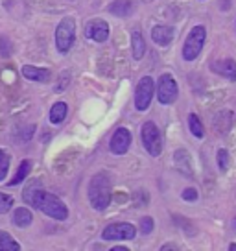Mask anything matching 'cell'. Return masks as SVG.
<instances>
[{
  "label": "cell",
  "instance_id": "cell-1",
  "mask_svg": "<svg viewBox=\"0 0 236 251\" xmlns=\"http://www.w3.org/2000/svg\"><path fill=\"white\" fill-rule=\"evenodd\" d=\"M23 200L26 203L32 205L33 209H37V211H41L43 214L50 216V218L59 220V222H65L69 218V207L59 198L47 192V190L28 187L23 192Z\"/></svg>",
  "mask_w": 236,
  "mask_h": 251
},
{
  "label": "cell",
  "instance_id": "cell-2",
  "mask_svg": "<svg viewBox=\"0 0 236 251\" xmlns=\"http://www.w3.org/2000/svg\"><path fill=\"white\" fill-rule=\"evenodd\" d=\"M89 203L94 211H105L111 203V196H113V188H111V179L105 172H98L93 176V179L89 183Z\"/></svg>",
  "mask_w": 236,
  "mask_h": 251
},
{
  "label": "cell",
  "instance_id": "cell-3",
  "mask_svg": "<svg viewBox=\"0 0 236 251\" xmlns=\"http://www.w3.org/2000/svg\"><path fill=\"white\" fill-rule=\"evenodd\" d=\"M76 39V21L74 17H63L55 28V48L59 54H67Z\"/></svg>",
  "mask_w": 236,
  "mask_h": 251
},
{
  "label": "cell",
  "instance_id": "cell-4",
  "mask_svg": "<svg viewBox=\"0 0 236 251\" xmlns=\"http://www.w3.org/2000/svg\"><path fill=\"white\" fill-rule=\"evenodd\" d=\"M141 141L144 150L151 157H159L163 153V135L159 131V127L153 122H144L141 127Z\"/></svg>",
  "mask_w": 236,
  "mask_h": 251
},
{
  "label": "cell",
  "instance_id": "cell-5",
  "mask_svg": "<svg viewBox=\"0 0 236 251\" xmlns=\"http://www.w3.org/2000/svg\"><path fill=\"white\" fill-rule=\"evenodd\" d=\"M205 39H207L205 26H194L189 35H187L185 45H183V59L185 61H194L203 50Z\"/></svg>",
  "mask_w": 236,
  "mask_h": 251
},
{
  "label": "cell",
  "instance_id": "cell-6",
  "mask_svg": "<svg viewBox=\"0 0 236 251\" xmlns=\"http://www.w3.org/2000/svg\"><path fill=\"white\" fill-rule=\"evenodd\" d=\"M153 94H155V83H153L151 76L141 78V81L137 83V89H135V109L141 113L148 109L153 100Z\"/></svg>",
  "mask_w": 236,
  "mask_h": 251
},
{
  "label": "cell",
  "instance_id": "cell-7",
  "mask_svg": "<svg viewBox=\"0 0 236 251\" xmlns=\"http://www.w3.org/2000/svg\"><path fill=\"white\" fill-rule=\"evenodd\" d=\"M155 93H157V100L163 105H170L177 100V94H179V87H177V81L173 79L172 74H163L157 81V87H155Z\"/></svg>",
  "mask_w": 236,
  "mask_h": 251
},
{
  "label": "cell",
  "instance_id": "cell-8",
  "mask_svg": "<svg viewBox=\"0 0 236 251\" xmlns=\"http://www.w3.org/2000/svg\"><path fill=\"white\" fill-rule=\"evenodd\" d=\"M135 236H137V229H135V226L127 224V222H115V224H109V226L102 231V238L103 240H109V242L133 240Z\"/></svg>",
  "mask_w": 236,
  "mask_h": 251
},
{
  "label": "cell",
  "instance_id": "cell-9",
  "mask_svg": "<svg viewBox=\"0 0 236 251\" xmlns=\"http://www.w3.org/2000/svg\"><path fill=\"white\" fill-rule=\"evenodd\" d=\"M109 23L103 21V19H93L85 24V37L87 39H93L96 43H105L109 39Z\"/></svg>",
  "mask_w": 236,
  "mask_h": 251
},
{
  "label": "cell",
  "instance_id": "cell-10",
  "mask_svg": "<svg viewBox=\"0 0 236 251\" xmlns=\"http://www.w3.org/2000/svg\"><path fill=\"white\" fill-rule=\"evenodd\" d=\"M131 146V131L127 127H118L109 141V150L115 155H124Z\"/></svg>",
  "mask_w": 236,
  "mask_h": 251
},
{
  "label": "cell",
  "instance_id": "cell-11",
  "mask_svg": "<svg viewBox=\"0 0 236 251\" xmlns=\"http://www.w3.org/2000/svg\"><path fill=\"white\" fill-rule=\"evenodd\" d=\"M211 71L216 72L218 76L231 81H236V61L233 59H218L211 63Z\"/></svg>",
  "mask_w": 236,
  "mask_h": 251
},
{
  "label": "cell",
  "instance_id": "cell-12",
  "mask_svg": "<svg viewBox=\"0 0 236 251\" xmlns=\"http://www.w3.org/2000/svg\"><path fill=\"white\" fill-rule=\"evenodd\" d=\"M173 35H175V31H173L172 26L157 24V26L151 28V39H153V43L159 45V47H168L173 41Z\"/></svg>",
  "mask_w": 236,
  "mask_h": 251
},
{
  "label": "cell",
  "instance_id": "cell-13",
  "mask_svg": "<svg viewBox=\"0 0 236 251\" xmlns=\"http://www.w3.org/2000/svg\"><path fill=\"white\" fill-rule=\"evenodd\" d=\"M23 76L30 81H37V83H47L52 79V71L50 69H39L33 65H24L23 67Z\"/></svg>",
  "mask_w": 236,
  "mask_h": 251
},
{
  "label": "cell",
  "instance_id": "cell-14",
  "mask_svg": "<svg viewBox=\"0 0 236 251\" xmlns=\"http://www.w3.org/2000/svg\"><path fill=\"white\" fill-rule=\"evenodd\" d=\"M109 13L120 17V19H127L135 11V6L131 0H115L109 4Z\"/></svg>",
  "mask_w": 236,
  "mask_h": 251
},
{
  "label": "cell",
  "instance_id": "cell-15",
  "mask_svg": "<svg viewBox=\"0 0 236 251\" xmlns=\"http://www.w3.org/2000/svg\"><path fill=\"white\" fill-rule=\"evenodd\" d=\"M11 222L15 224L17 227L26 229V227H30V226H32L33 214H32V211H30V209H26V207H17L15 211H13Z\"/></svg>",
  "mask_w": 236,
  "mask_h": 251
},
{
  "label": "cell",
  "instance_id": "cell-16",
  "mask_svg": "<svg viewBox=\"0 0 236 251\" xmlns=\"http://www.w3.org/2000/svg\"><path fill=\"white\" fill-rule=\"evenodd\" d=\"M131 52H133L135 61H141L144 54H146V41L142 37V33L139 30H135L131 33Z\"/></svg>",
  "mask_w": 236,
  "mask_h": 251
},
{
  "label": "cell",
  "instance_id": "cell-17",
  "mask_svg": "<svg viewBox=\"0 0 236 251\" xmlns=\"http://www.w3.org/2000/svg\"><path fill=\"white\" fill-rule=\"evenodd\" d=\"M32 161L30 159H24L23 163L19 165V168H17V172H15V176H13V179L9 181L8 185L9 187H15V185H21L28 176H30V172H32Z\"/></svg>",
  "mask_w": 236,
  "mask_h": 251
},
{
  "label": "cell",
  "instance_id": "cell-18",
  "mask_svg": "<svg viewBox=\"0 0 236 251\" xmlns=\"http://www.w3.org/2000/svg\"><path fill=\"white\" fill-rule=\"evenodd\" d=\"M175 166L181 170L183 174H187V176H192V161H190V155L189 151H185V150H177L175 151Z\"/></svg>",
  "mask_w": 236,
  "mask_h": 251
},
{
  "label": "cell",
  "instance_id": "cell-19",
  "mask_svg": "<svg viewBox=\"0 0 236 251\" xmlns=\"http://www.w3.org/2000/svg\"><path fill=\"white\" fill-rule=\"evenodd\" d=\"M67 113H69V107L65 102H55L50 109V122L55 126H59L61 122H65L67 118Z\"/></svg>",
  "mask_w": 236,
  "mask_h": 251
},
{
  "label": "cell",
  "instance_id": "cell-20",
  "mask_svg": "<svg viewBox=\"0 0 236 251\" xmlns=\"http://www.w3.org/2000/svg\"><path fill=\"white\" fill-rule=\"evenodd\" d=\"M21 250V244L17 242L8 231L0 229V251H17Z\"/></svg>",
  "mask_w": 236,
  "mask_h": 251
},
{
  "label": "cell",
  "instance_id": "cell-21",
  "mask_svg": "<svg viewBox=\"0 0 236 251\" xmlns=\"http://www.w3.org/2000/svg\"><path fill=\"white\" fill-rule=\"evenodd\" d=\"M189 129H190V133L194 135L196 139H203L205 137L203 124H201V120H199L197 115H194V113H190L189 115Z\"/></svg>",
  "mask_w": 236,
  "mask_h": 251
},
{
  "label": "cell",
  "instance_id": "cell-22",
  "mask_svg": "<svg viewBox=\"0 0 236 251\" xmlns=\"http://www.w3.org/2000/svg\"><path fill=\"white\" fill-rule=\"evenodd\" d=\"M8 170H9V155L4 150H0V181L6 179Z\"/></svg>",
  "mask_w": 236,
  "mask_h": 251
},
{
  "label": "cell",
  "instance_id": "cell-23",
  "mask_svg": "<svg viewBox=\"0 0 236 251\" xmlns=\"http://www.w3.org/2000/svg\"><path fill=\"white\" fill-rule=\"evenodd\" d=\"M69 83H71V71H65L63 74H61V79H59V81L55 83L54 93H63Z\"/></svg>",
  "mask_w": 236,
  "mask_h": 251
},
{
  "label": "cell",
  "instance_id": "cell-24",
  "mask_svg": "<svg viewBox=\"0 0 236 251\" xmlns=\"http://www.w3.org/2000/svg\"><path fill=\"white\" fill-rule=\"evenodd\" d=\"M11 207H13V198L0 192V214H6Z\"/></svg>",
  "mask_w": 236,
  "mask_h": 251
},
{
  "label": "cell",
  "instance_id": "cell-25",
  "mask_svg": "<svg viewBox=\"0 0 236 251\" xmlns=\"http://www.w3.org/2000/svg\"><path fill=\"white\" fill-rule=\"evenodd\" d=\"M218 165H220V170L221 172H225V170H227L229 168V151L227 150H218Z\"/></svg>",
  "mask_w": 236,
  "mask_h": 251
},
{
  "label": "cell",
  "instance_id": "cell-26",
  "mask_svg": "<svg viewBox=\"0 0 236 251\" xmlns=\"http://www.w3.org/2000/svg\"><path fill=\"white\" fill-rule=\"evenodd\" d=\"M153 231V218L151 216H144L141 218V233L142 235H150Z\"/></svg>",
  "mask_w": 236,
  "mask_h": 251
},
{
  "label": "cell",
  "instance_id": "cell-27",
  "mask_svg": "<svg viewBox=\"0 0 236 251\" xmlns=\"http://www.w3.org/2000/svg\"><path fill=\"white\" fill-rule=\"evenodd\" d=\"M9 54H11V43L8 37H0V55L9 57Z\"/></svg>",
  "mask_w": 236,
  "mask_h": 251
},
{
  "label": "cell",
  "instance_id": "cell-28",
  "mask_svg": "<svg viewBox=\"0 0 236 251\" xmlns=\"http://www.w3.org/2000/svg\"><path fill=\"white\" fill-rule=\"evenodd\" d=\"M183 200H185V201H196L197 200V190L196 188H192V187H189V188H185V190H183Z\"/></svg>",
  "mask_w": 236,
  "mask_h": 251
},
{
  "label": "cell",
  "instance_id": "cell-29",
  "mask_svg": "<svg viewBox=\"0 0 236 251\" xmlns=\"http://www.w3.org/2000/svg\"><path fill=\"white\" fill-rule=\"evenodd\" d=\"M163 250H177V246H173V244H166V246H163Z\"/></svg>",
  "mask_w": 236,
  "mask_h": 251
},
{
  "label": "cell",
  "instance_id": "cell-30",
  "mask_svg": "<svg viewBox=\"0 0 236 251\" xmlns=\"http://www.w3.org/2000/svg\"><path fill=\"white\" fill-rule=\"evenodd\" d=\"M111 251H127V248H124V246H115Z\"/></svg>",
  "mask_w": 236,
  "mask_h": 251
},
{
  "label": "cell",
  "instance_id": "cell-31",
  "mask_svg": "<svg viewBox=\"0 0 236 251\" xmlns=\"http://www.w3.org/2000/svg\"><path fill=\"white\" fill-rule=\"evenodd\" d=\"M229 250H233V251H236V244H231V246H229Z\"/></svg>",
  "mask_w": 236,
  "mask_h": 251
},
{
  "label": "cell",
  "instance_id": "cell-32",
  "mask_svg": "<svg viewBox=\"0 0 236 251\" xmlns=\"http://www.w3.org/2000/svg\"><path fill=\"white\" fill-rule=\"evenodd\" d=\"M142 2H153V0H142Z\"/></svg>",
  "mask_w": 236,
  "mask_h": 251
}]
</instances>
